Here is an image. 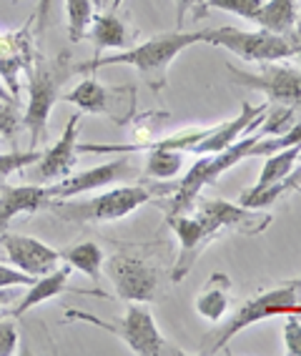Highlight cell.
Returning a JSON list of instances; mask_svg holds the SVG:
<instances>
[{"label": "cell", "mask_w": 301, "mask_h": 356, "mask_svg": "<svg viewBox=\"0 0 301 356\" xmlns=\"http://www.w3.org/2000/svg\"><path fill=\"white\" fill-rule=\"evenodd\" d=\"M204 33L201 31H173V33H161L148 38L141 45H131L126 51L115 53V56H106V58H93V60H86L81 65H73V73H96V70L106 68V65H133L146 83L156 93L166 88V76L171 63L179 58L181 51H186L188 45L201 43Z\"/></svg>", "instance_id": "1"}, {"label": "cell", "mask_w": 301, "mask_h": 356, "mask_svg": "<svg viewBox=\"0 0 301 356\" xmlns=\"http://www.w3.org/2000/svg\"><path fill=\"white\" fill-rule=\"evenodd\" d=\"M173 186H118L111 191L93 196L88 201H73V198H56L48 209L53 211V216L63 218L68 223H106V221H118L133 213L136 209H141L148 204L154 196H163L171 193Z\"/></svg>", "instance_id": "2"}, {"label": "cell", "mask_w": 301, "mask_h": 356, "mask_svg": "<svg viewBox=\"0 0 301 356\" xmlns=\"http://www.w3.org/2000/svg\"><path fill=\"white\" fill-rule=\"evenodd\" d=\"M259 138H263L261 126H259L254 134L246 136V138L234 140V143H231L229 148H224V151L201 153V159L191 165V171L181 178L179 184L173 186L171 198H168L166 204H158V206L166 209V216H171V213H188L191 206L196 204L201 188L209 186V184H213V181H218V178L224 176L226 171H231L236 163H241L244 159H249L251 151H254V146L259 143Z\"/></svg>", "instance_id": "3"}, {"label": "cell", "mask_w": 301, "mask_h": 356, "mask_svg": "<svg viewBox=\"0 0 301 356\" xmlns=\"http://www.w3.org/2000/svg\"><path fill=\"white\" fill-rule=\"evenodd\" d=\"M68 318H81L86 324L108 331V334L121 339V341L138 356H184L186 354L184 349H179V346H173L171 341H166V337H163L158 331V326H156L151 312H148L146 306L133 304V301L129 304V309H126V314H123L121 318H111V321L96 316V314L76 312V309L68 312Z\"/></svg>", "instance_id": "4"}, {"label": "cell", "mask_w": 301, "mask_h": 356, "mask_svg": "<svg viewBox=\"0 0 301 356\" xmlns=\"http://www.w3.org/2000/svg\"><path fill=\"white\" fill-rule=\"evenodd\" d=\"M282 314H286V316L288 314H301V276L271 289V291L259 293L254 299H246L221 329L213 331V339L204 349V354H221L236 334L249 329L251 324H259V321L271 316H282Z\"/></svg>", "instance_id": "5"}, {"label": "cell", "mask_w": 301, "mask_h": 356, "mask_svg": "<svg viewBox=\"0 0 301 356\" xmlns=\"http://www.w3.org/2000/svg\"><path fill=\"white\" fill-rule=\"evenodd\" d=\"M204 38L201 43H211L216 48H226L234 56H238L246 63H276L296 58L301 45L294 35H279L271 31H238V28H201Z\"/></svg>", "instance_id": "6"}, {"label": "cell", "mask_w": 301, "mask_h": 356, "mask_svg": "<svg viewBox=\"0 0 301 356\" xmlns=\"http://www.w3.org/2000/svg\"><path fill=\"white\" fill-rule=\"evenodd\" d=\"M71 73V65L65 68V63L35 56V63L28 70V108L23 113V126L31 131V148H35L43 136L53 106L60 98V83Z\"/></svg>", "instance_id": "7"}, {"label": "cell", "mask_w": 301, "mask_h": 356, "mask_svg": "<svg viewBox=\"0 0 301 356\" xmlns=\"http://www.w3.org/2000/svg\"><path fill=\"white\" fill-rule=\"evenodd\" d=\"M226 73L236 86L261 90L266 96V103L291 106L296 113H301V68L263 63L259 73H249V70H241L236 65H226Z\"/></svg>", "instance_id": "8"}, {"label": "cell", "mask_w": 301, "mask_h": 356, "mask_svg": "<svg viewBox=\"0 0 301 356\" xmlns=\"http://www.w3.org/2000/svg\"><path fill=\"white\" fill-rule=\"evenodd\" d=\"M65 101L73 103L81 113L108 115L118 126L129 123L136 111V86H101L96 78H83L76 88L65 96Z\"/></svg>", "instance_id": "9"}, {"label": "cell", "mask_w": 301, "mask_h": 356, "mask_svg": "<svg viewBox=\"0 0 301 356\" xmlns=\"http://www.w3.org/2000/svg\"><path fill=\"white\" fill-rule=\"evenodd\" d=\"M168 229H173V234L179 236V256H176V264H173L171 281L173 284H181L191 274L193 264L199 261V256L206 251V246L221 234L216 223L209 221L201 213H171L166 216Z\"/></svg>", "instance_id": "10"}, {"label": "cell", "mask_w": 301, "mask_h": 356, "mask_svg": "<svg viewBox=\"0 0 301 356\" xmlns=\"http://www.w3.org/2000/svg\"><path fill=\"white\" fill-rule=\"evenodd\" d=\"M108 271V279L113 281L115 293L123 301L133 304H151L158 291V268L146 264L138 256L131 254H115L103 264Z\"/></svg>", "instance_id": "11"}, {"label": "cell", "mask_w": 301, "mask_h": 356, "mask_svg": "<svg viewBox=\"0 0 301 356\" xmlns=\"http://www.w3.org/2000/svg\"><path fill=\"white\" fill-rule=\"evenodd\" d=\"M35 56L31 23L13 33L0 31V78L15 101L20 98V76L33 68Z\"/></svg>", "instance_id": "12"}, {"label": "cell", "mask_w": 301, "mask_h": 356, "mask_svg": "<svg viewBox=\"0 0 301 356\" xmlns=\"http://www.w3.org/2000/svg\"><path fill=\"white\" fill-rule=\"evenodd\" d=\"M196 213L213 221L221 231H236L244 236H259L274 223V216L263 209H246L241 204H231L221 198H211L196 209Z\"/></svg>", "instance_id": "13"}, {"label": "cell", "mask_w": 301, "mask_h": 356, "mask_svg": "<svg viewBox=\"0 0 301 356\" xmlns=\"http://www.w3.org/2000/svg\"><path fill=\"white\" fill-rule=\"evenodd\" d=\"M0 243L6 248L10 264L31 276H43L60 264V251L51 248L40 238H33V236L6 231V234H0Z\"/></svg>", "instance_id": "14"}, {"label": "cell", "mask_w": 301, "mask_h": 356, "mask_svg": "<svg viewBox=\"0 0 301 356\" xmlns=\"http://www.w3.org/2000/svg\"><path fill=\"white\" fill-rule=\"evenodd\" d=\"M136 171L133 165L129 163L126 159L121 161H111V163H103L90 168V171L76 173V176H65L60 184L48 186L51 188L53 201L56 198H76L81 193L96 191V188H103L108 184H118V181H126V178H133Z\"/></svg>", "instance_id": "15"}, {"label": "cell", "mask_w": 301, "mask_h": 356, "mask_svg": "<svg viewBox=\"0 0 301 356\" xmlns=\"http://www.w3.org/2000/svg\"><path fill=\"white\" fill-rule=\"evenodd\" d=\"M81 118L83 113L71 115L65 123L63 136L53 143V148L43 153L35 163V178L38 181H58V178L71 176V171L78 163V131H81Z\"/></svg>", "instance_id": "16"}, {"label": "cell", "mask_w": 301, "mask_h": 356, "mask_svg": "<svg viewBox=\"0 0 301 356\" xmlns=\"http://www.w3.org/2000/svg\"><path fill=\"white\" fill-rule=\"evenodd\" d=\"M53 204L48 186H0V218L10 223L20 213H35Z\"/></svg>", "instance_id": "17"}, {"label": "cell", "mask_w": 301, "mask_h": 356, "mask_svg": "<svg viewBox=\"0 0 301 356\" xmlns=\"http://www.w3.org/2000/svg\"><path fill=\"white\" fill-rule=\"evenodd\" d=\"M71 271L73 268L68 266V264H63V266H56L53 271H48V274L38 276L35 279V284L33 286H28V293L26 296H20V304L13 309V316H23L26 312H31L33 306L43 304V301L48 299H56V296H60V293L65 291H76V293H88V291H81V289H71V284H68V279H71Z\"/></svg>", "instance_id": "18"}, {"label": "cell", "mask_w": 301, "mask_h": 356, "mask_svg": "<svg viewBox=\"0 0 301 356\" xmlns=\"http://www.w3.org/2000/svg\"><path fill=\"white\" fill-rule=\"evenodd\" d=\"M115 10H118V0L113 3L111 13L93 15L88 35H90V40H93V45H96L98 53L108 51V48H118V51L131 48V33H129V28H126V23L115 15Z\"/></svg>", "instance_id": "19"}, {"label": "cell", "mask_w": 301, "mask_h": 356, "mask_svg": "<svg viewBox=\"0 0 301 356\" xmlns=\"http://www.w3.org/2000/svg\"><path fill=\"white\" fill-rule=\"evenodd\" d=\"M229 291H231V279L221 271L211 274V279L206 281L204 291L196 296V312L204 316L206 321L218 324L229 312Z\"/></svg>", "instance_id": "20"}, {"label": "cell", "mask_w": 301, "mask_h": 356, "mask_svg": "<svg viewBox=\"0 0 301 356\" xmlns=\"http://www.w3.org/2000/svg\"><path fill=\"white\" fill-rule=\"evenodd\" d=\"M296 18H299V0H263L254 23L279 35H294Z\"/></svg>", "instance_id": "21"}, {"label": "cell", "mask_w": 301, "mask_h": 356, "mask_svg": "<svg viewBox=\"0 0 301 356\" xmlns=\"http://www.w3.org/2000/svg\"><path fill=\"white\" fill-rule=\"evenodd\" d=\"M299 186H301V165L299 168H291V173L284 176L282 181H274L269 186H251V188H246L238 196L236 204L246 206V209H266V206L276 204L286 191L299 188Z\"/></svg>", "instance_id": "22"}, {"label": "cell", "mask_w": 301, "mask_h": 356, "mask_svg": "<svg viewBox=\"0 0 301 356\" xmlns=\"http://www.w3.org/2000/svg\"><path fill=\"white\" fill-rule=\"evenodd\" d=\"M60 261H65L71 268L81 271V274L90 276V279L101 284V268L106 264V256H103V248L93 241H83V243H76V246L65 248L63 254H60Z\"/></svg>", "instance_id": "23"}, {"label": "cell", "mask_w": 301, "mask_h": 356, "mask_svg": "<svg viewBox=\"0 0 301 356\" xmlns=\"http://www.w3.org/2000/svg\"><path fill=\"white\" fill-rule=\"evenodd\" d=\"M299 156H301V140H296L291 146L266 156V163H263L261 173H259L257 186H269V184H274V181H282L284 176H288L291 168L299 163Z\"/></svg>", "instance_id": "24"}, {"label": "cell", "mask_w": 301, "mask_h": 356, "mask_svg": "<svg viewBox=\"0 0 301 356\" xmlns=\"http://www.w3.org/2000/svg\"><path fill=\"white\" fill-rule=\"evenodd\" d=\"M101 6V0H65V15H68V38L71 43H81L88 35L93 23V8Z\"/></svg>", "instance_id": "25"}, {"label": "cell", "mask_w": 301, "mask_h": 356, "mask_svg": "<svg viewBox=\"0 0 301 356\" xmlns=\"http://www.w3.org/2000/svg\"><path fill=\"white\" fill-rule=\"evenodd\" d=\"M146 159V176L166 181L173 178L184 168V151H173V148H151Z\"/></svg>", "instance_id": "26"}, {"label": "cell", "mask_w": 301, "mask_h": 356, "mask_svg": "<svg viewBox=\"0 0 301 356\" xmlns=\"http://www.w3.org/2000/svg\"><path fill=\"white\" fill-rule=\"evenodd\" d=\"M43 153L38 148H31V151H10V153H0V181L8 178L10 173H18L28 165H35Z\"/></svg>", "instance_id": "27"}, {"label": "cell", "mask_w": 301, "mask_h": 356, "mask_svg": "<svg viewBox=\"0 0 301 356\" xmlns=\"http://www.w3.org/2000/svg\"><path fill=\"white\" fill-rule=\"evenodd\" d=\"M209 8L224 10V13H234L244 20H257L259 10H261L263 0H206Z\"/></svg>", "instance_id": "28"}, {"label": "cell", "mask_w": 301, "mask_h": 356, "mask_svg": "<svg viewBox=\"0 0 301 356\" xmlns=\"http://www.w3.org/2000/svg\"><path fill=\"white\" fill-rule=\"evenodd\" d=\"M18 351V324L15 316L0 318V356H13Z\"/></svg>", "instance_id": "29"}, {"label": "cell", "mask_w": 301, "mask_h": 356, "mask_svg": "<svg viewBox=\"0 0 301 356\" xmlns=\"http://www.w3.org/2000/svg\"><path fill=\"white\" fill-rule=\"evenodd\" d=\"M173 3H176V31H181V26L186 23L188 15L199 20L211 10L206 0H173Z\"/></svg>", "instance_id": "30"}, {"label": "cell", "mask_w": 301, "mask_h": 356, "mask_svg": "<svg viewBox=\"0 0 301 356\" xmlns=\"http://www.w3.org/2000/svg\"><path fill=\"white\" fill-rule=\"evenodd\" d=\"M284 351L288 356H301V321L296 314H288L284 321Z\"/></svg>", "instance_id": "31"}, {"label": "cell", "mask_w": 301, "mask_h": 356, "mask_svg": "<svg viewBox=\"0 0 301 356\" xmlns=\"http://www.w3.org/2000/svg\"><path fill=\"white\" fill-rule=\"evenodd\" d=\"M23 123V115L18 111V103L0 101V136H13Z\"/></svg>", "instance_id": "32"}, {"label": "cell", "mask_w": 301, "mask_h": 356, "mask_svg": "<svg viewBox=\"0 0 301 356\" xmlns=\"http://www.w3.org/2000/svg\"><path fill=\"white\" fill-rule=\"evenodd\" d=\"M38 276H31L26 271H20L15 266H6V264H0V286H33Z\"/></svg>", "instance_id": "33"}, {"label": "cell", "mask_w": 301, "mask_h": 356, "mask_svg": "<svg viewBox=\"0 0 301 356\" xmlns=\"http://www.w3.org/2000/svg\"><path fill=\"white\" fill-rule=\"evenodd\" d=\"M20 289L23 286H0V306L10 304V301H18Z\"/></svg>", "instance_id": "34"}, {"label": "cell", "mask_w": 301, "mask_h": 356, "mask_svg": "<svg viewBox=\"0 0 301 356\" xmlns=\"http://www.w3.org/2000/svg\"><path fill=\"white\" fill-rule=\"evenodd\" d=\"M0 101L3 103H18L13 96H10V90H8V86L3 83V78H0Z\"/></svg>", "instance_id": "35"}, {"label": "cell", "mask_w": 301, "mask_h": 356, "mask_svg": "<svg viewBox=\"0 0 301 356\" xmlns=\"http://www.w3.org/2000/svg\"><path fill=\"white\" fill-rule=\"evenodd\" d=\"M294 38H296V43L301 45V15L296 18V26H294Z\"/></svg>", "instance_id": "36"}, {"label": "cell", "mask_w": 301, "mask_h": 356, "mask_svg": "<svg viewBox=\"0 0 301 356\" xmlns=\"http://www.w3.org/2000/svg\"><path fill=\"white\" fill-rule=\"evenodd\" d=\"M101 3H103V0H101ZM48 6H51L48 0H43V3H40V15H45V10H48Z\"/></svg>", "instance_id": "37"}, {"label": "cell", "mask_w": 301, "mask_h": 356, "mask_svg": "<svg viewBox=\"0 0 301 356\" xmlns=\"http://www.w3.org/2000/svg\"><path fill=\"white\" fill-rule=\"evenodd\" d=\"M8 231V221H3V218H0V234H6Z\"/></svg>", "instance_id": "38"}, {"label": "cell", "mask_w": 301, "mask_h": 356, "mask_svg": "<svg viewBox=\"0 0 301 356\" xmlns=\"http://www.w3.org/2000/svg\"><path fill=\"white\" fill-rule=\"evenodd\" d=\"M296 58H299V63H301V51H299V56H296ZM299 68H301V65H299Z\"/></svg>", "instance_id": "39"}, {"label": "cell", "mask_w": 301, "mask_h": 356, "mask_svg": "<svg viewBox=\"0 0 301 356\" xmlns=\"http://www.w3.org/2000/svg\"><path fill=\"white\" fill-rule=\"evenodd\" d=\"M299 193H301V186H299Z\"/></svg>", "instance_id": "40"}, {"label": "cell", "mask_w": 301, "mask_h": 356, "mask_svg": "<svg viewBox=\"0 0 301 356\" xmlns=\"http://www.w3.org/2000/svg\"><path fill=\"white\" fill-rule=\"evenodd\" d=\"M299 161H301V156H299Z\"/></svg>", "instance_id": "41"}]
</instances>
